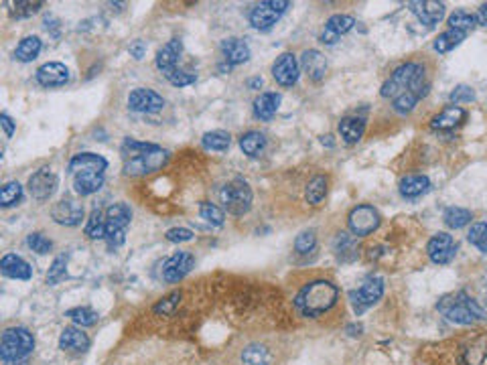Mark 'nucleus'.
Instances as JSON below:
<instances>
[{"label":"nucleus","instance_id":"nucleus-16","mask_svg":"<svg viewBox=\"0 0 487 365\" xmlns=\"http://www.w3.org/2000/svg\"><path fill=\"white\" fill-rule=\"evenodd\" d=\"M272 75L283 87H290L299 80V61L292 53H283L272 67Z\"/></svg>","mask_w":487,"mask_h":365},{"label":"nucleus","instance_id":"nucleus-12","mask_svg":"<svg viewBox=\"0 0 487 365\" xmlns=\"http://www.w3.org/2000/svg\"><path fill=\"white\" fill-rule=\"evenodd\" d=\"M427 252H429V258L434 264H449L457 253V244H455L453 235L441 231V233L430 238Z\"/></svg>","mask_w":487,"mask_h":365},{"label":"nucleus","instance_id":"nucleus-17","mask_svg":"<svg viewBox=\"0 0 487 365\" xmlns=\"http://www.w3.org/2000/svg\"><path fill=\"white\" fill-rule=\"evenodd\" d=\"M37 82L43 85V87H59V85H65L69 82V69L57 63V61H51V63H45L37 69Z\"/></svg>","mask_w":487,"mask_h":365},{"label":"nucleus","instance_id":"nucleus-36","mask_svg":"<svg viewBox=\"0 0 487 365\" xmlns=\"http://www.w3.org/2000/svg\"><path fill=\"white\" fill-rule=\"evenodd\" d=\"M445 224L449 225V227H453V229H461V227H465L467 224H471V220H473V215H471V211L469 209H463V207H449L447 211H445Z\"/></svg>","mask_w":487,"mask_h":365},{"label":"nucleus","instance_id":"nucleus-51","mask_svg":"<svg viewBox=\"0 0 487 365\" xmlns=\"http://www.w3.org/2000/svg\"><path fill=\"white\" fill-rule=\"evenodd\" d=\"M41 6H43V2H15L12 15H15L17 19H25V17L35 15Z\"/></svg>","mask_w":487,"mask_h":365},{"label":"nucleus","instance_id":"nucleus-6","mask_svg":"<svg viewBox=\"0 0 487 365\" xmlns=\"http://www.w3.org/2000/svg\"><path fill=\"white\" fill-rule=\"evenodd\" d=\"M439 310L453 323L459 325H471L477 321L475 312L469 309V296L465 292H459L457 296H447L439 303Z\"/></svg>","mask_w":487,"mask_h":365},{"label":"nucleus","instance_id":"nucleus-41","mask_svg":"<svg viewBox=\"0 0 487 365\" xmlns=\"http://www.w3.org/2000/svg\"><path fill=\"white\" fill-rule=\"evenodd\" d=\"M67 317L80 327H91L98 323V312L89 307H76V309L67 310Z\"/></svg>","mask_w":487,"mask_h":365},{"label":"nucleus","instance_id":"nucleus-54","mask_svg":"<svg viewBox=\"0 0 487 365\" xmlns=\"http://www.w3.org/2000/svg\"><path fill=\"white\" fill-rule=\"evenodd\" d=\"M128 51L134 59H143L144 53H146V45H144V41H134V43H130Z\"/></svg>","mask_w":487,"mask_h":365},{"label":"nucleus","instance_id":"nucleus-7","mask_svg":"<svg viewBox=\"0 0 487 365\" xmlns=\"http://www.w3.org/2000/svg\"><path fill=\"white\" fill-rule=\"evenodd\" d=\"M290 6L287 0H268V2H260L258 6L252 8L250 12V23L252 27L260 30H268L272 25H276V21L283 17V12Z\"/></svg>","mask_w":487,"mask_h":365},{"label":"nucleus","instance_id":"nucleus-43","mask_svg":"<svg viewBox=\"0 0 487 365\" xmlns=\"http://www.w3.org/2000/svg\"><path fill=\"white\" fill-rule=\"evenodd\" d=\"M21 199H23V187L17 181L6 183L0 191V205L2 207H10V205L19 203Z\"/></svg>","mask_w":487,"mask_h":365},{"label":"nucleus","instance_id":"nucleus-50","mask_svg":"<svg viewBox=\"0 0 487 365\" xmlns=\"http://www.w3.org/2000/svg\"><path fill=\"white\" fill-rule=\"evenodd\" d=\"M475 100V91L469 85H457L451 91V102L453 104H463V102H473Z\"/></svg>","mask_w":487,"mask_h":365},{"label":"nucleus","instance_id":"nucleus-4","mask_svg":"<svg viewBox=\"0 0 487 365\" xmlns=\"http://www.w3.org/2000/svg\"><path fill=\"white\" fill-rule=\"evenodd\" d=\"M423 75H425V69H423V65H418V63H406V65H400V67L390 75V80L382 85V96L394 100V98H398L400 94L408 91V89L412 87V84H414L416 80H420Z\"/></svg>","mask_w":487,"mask_h":365},{"label":"nucleus","instance_id":"nucleus-14","mask_svg":"<svg viewBox=\"0 0 487 365\" xmlns=\"http://www.w3.org/2000/svg\"><path fill=\"white\" fill-rule=\"evenodd\" d=\"M57 189V175L51 169H39L29 179V193L39 201H45Z\"/></svg>","mask_w":487,"mask_h":365},{"label":"nucleus","instance_id":"nucleus-42","mask_svg":"<svg viewBox=\"0 0 487 365\" xmlns=\"http://www.w3.org/2000/svg\"><path fill=\"white\" fill-rule=\"evenodd\" d=\"M159 146L157 144H148V142H139L134 139H126L122 144V154L124 157H130V159H136L141 154H146L150 150H157Z\"/></svg>","mask_w":487,"mask_h":365},{"label":"nucleus","instance_id":"nucleus-37","mask_svg":"<svg viewBox=\"0 0 487 365\" xmlns=\"http://www.w3.org/2000/svg\"><path fill=\"white\" fill-rule=\"evenodd\" d=\"M86 235L91 240H100V238H106V217L102 215L100 209H94L89 220L86 224Z\"/></svg>","mask_w":487,"mask_h":365},{"label":"nucleus","instance_id":"nucleus-5","mask_svg":"<svg viewBox=\"0 0 487 365\" xmlns=\"http://www.w3.org/2000/svg\"><path fill=\"white\" fill-rule=\"evenodd\" d=\"M132 211L126 203H114L106 209V240L110 246H120L124 242V231L130 225Z\"/></svg>","mask_w":487,"mask_h":365},{"label":"nucleus","instance_id":"nucleus-23","mask_svg":"<svg viewBox=\"0 0 487 365\" xmlns=\"http://www.w3.org/2000/svg\"><path fill=\"white\" fill-rule=\"evenodd\" d=\"M102 185H104V172H94V170L76 172L73 187H76V193H78V195H91V193L100 191Z\"/></svg>","mask_w":487,"mask_h":365},{"label":"nucleus","instance_id":"nucleus-24","mask_svg":"<svg viewBox=\"0 0 487 365\" xmlns=\"http://www.w3.org/2000/svg\"><path fill=\"white\" fill-rule=\"evenodd\" d=\"M59 347L63 351H86L89 347V337L78 327H65L59 337Z\"/></svg>","mask_w":487,"mask_h":365},{"label":"nucleus","instance_id":"nucleus-25","mask_svg":"<svg viewBox=\"0 0 487 365\" xmlns=\"http://www.w3.org/2000/svg\"><path fill=\"white\" fill-rule=\"evenodd\" d=\"M222 53L228 65H242L250 59V47L242 39H226L222 43Z\"/></svg>","mask_w":487,"mask_h":365},{"label":"nucleus","instance_id":"nucleus-2","mask_svg":"<svg viewBox=\"0 0 487 365\" xmlns=\"http://www.w3.org/2000/svg\"><path fill=\"white\" fill-rule=\"evenodd\" d=\"M35 349V339L27 329L23 327H12L6 329L2 333V345H0V353L4 364H12V362H25L30 355V351Z\"/></svg>","mask_w":487,"mask_h":365},{"label":"nucleus","instance_id":"nucleus-22","mask_svg":"<svg viewBox=\"0 0 487 365\" xmlns=\"http://www.w3.org/2000/svg\"><path fill=\"white\" fill-rule=\"evenodd\" d=\"M69 169L73 172H86V170H94V172H104L108 169V161L102 154H94V152H82L76 154L69 163Z\"/></svg>","mask_w":487,"mask_h":365},{"label":"nucleus","instance_id":"nucleus-49","mask_svg":"<svg viewBox=\"0 0 487 365\" xmlns=\"http://www.w3.org/2000/svg\"><path fill=\"white\" fill-rule=\"evenodd\" d=\"M165 78H167L172 85H177V87H185V85L195 84V80H197V75H195V73L181 71V69H175V71H171V73H167Z\"/></svg>","mask_w":487,"mask_h":365},{"label":"nucleus","instance_id":"nucleus-27","mask_svg":"<svg viewBox=\"0 0 487 365\" xmlns=\"http://www.w3.org/2000/svg\"><path fill=\"white\" fill-rule=\"evenodd\" d=\"M301 65L307 71V75L311 80H315V82H319L325 75V71H327V61H325V57L321 55L317 49L305 51L303 57H301Z\"/></svg>","mask_w":487,"mask_h":365},{"label":"nucleus","instance_id":"nucleus-9","mask_svg":"<svg viewBox=\"0 0 487 365\" xmlns=\"http://www.w3.org/2000/svg\"><path fill=\"white\" fill-rule=\"evenodd\" d=\"M169 161V152L163 150V148H157V150H150L146 154H141L136 159H130L126 161L124 165V172L130 175V177H139V175H148V172H154V170L163 169Z\"/></svg>","mask_w":487,"mask_h":365},{"label":"nucleus","instance_id":"nucleus-40","mask_svg":"<svg viewBox=\"0 0 487 365\" xmlns=\"http://www.w3.org/2000/svg\"><path fill=\"white\" fill-rule=\"evenodd\" d=\"M242 359L248 365H268L270 364V353L262 345H250V347L244 349Z\"/></svg>","mask_w":487,"mask_h":365},{"label":"nucleus","instance_id":"nucleus-34","mask_svg":"<svg viewBox=\"0 0 487 365\" xmlns=\"http://www.w3.org/2000/svg\"><path fill=\"white\" fill-rule=\"evenodd\" d=\"M201 142H203V146H205L207 150H218V152H222V150L229 148L231 136H229L228 132H224V130H211V132L203 134Z\"/></svg>","mask_w":487,"mask_h":365},{"label":"nucleus","instance_id":"nucleus-46","mask_svg":"<svg viewBox=\"0 0 487 365\" xmlns=\"http://www.w3.org/2000/svg\"><path fill=\"white\" fill-rule=\"evenodd\" d=\"M317 246V238H315V231H303V233H299L296 235V240H294V250L299 253H309L315 250Z\"/></svg>","mask_w":487,"mask_h":365},{"label":"nucleus","instance_id":"nucleus-28","mask_svg":"<svg viewBox=\"0 0 487 365\" xmlns=\"http://www.w3.org/2000/svg\"><path fill=\"white\" fill-rule=\"evenodd\" d=\"M430 189L429 177L425 175H408L400 181V193L406 199H414V197L425 195Z\"/></svg>","mask_w":487,"mask_h":365},{"label":"nucleus","instance_id":"nucleus-35","mask_svg":"<svg viewBox=\"0 0 487 365\" xmlns=\"http://www.w3.org/2000/svg\"><path fill=\"white\" fill-rule=\"evenodd\" d=\"M325 195H327V177L317 175L307 185V201L311 205H319L325 199Z\"/></svg>","mask_w":487,"mask_h":365},{"label":"nucleus","instance_id":"nucleus-8","mask_svg":"<svg viewBox=\"0 0 487 365\" xmlns=\"http://www.w3.org/2000/svg\"><path fill=\"white\" fill-rule=\"evenodd\" d=\"M347 224H349V229L353 235L364 238V235L373 233L380 227V213L373 209L372 205H357L351 209Z\"/></svg>","mask_w":487,"mask_h":365},{"label":"nucleus","instance_id":"nucleus-18","mask_svg":"<svg viewBox=\"0 0 487 365\" xmlns=\"http://www.w3.org/2000/svg\"><path fill=\"white\" fill-rule=\"evenodd\" d=\"M410 10L423 25H436L445 17V4L434 0H414L410 2Z\"/></svg>","mask_w":487,"mask_h":365},{"label":"nucleus","instance_id":"nucleus-30","mask_svg":"<svg viewBox=\"0 0 487 365\" xmlns=\"http://www.w3.org/2000/svg\"><path fill=\"white\" fill-rule=\"evenodd\" d=\"M364 130H366V122H364L362 118L349 116V118H344V120L339 122V134H342V139H344L347 144H355V142L362 141Z\"/></svg>","mask_w":487,"mask_h":365},{"label":"nucleus","instance_id":"nucleus-33","mask_svg":"<svg viewBox=\"0 0 487 365\" xmlns=\"http://www.w3.org/2000/svg\"><path fill=\"white\" fill-rule=\"evenodd\" d=\"M264 146H266V139H264V134H260V132H246L242 139H240V148L244 150V154H248V157H260V152L264 150Z\"/></svg>","mask_w":487,"mask_h":365},{"label":"nucleus","instance_id":"nucleus-29","mask_svg":"<svg viewBox=\"0 0 487 365\" xmlns=\"http://www.w3.org/2000/svg\"><path fill=\"white\" fill-rule=\"evenodd\" d=\"M278 106H281V96L274 94V91H266V94H262V96L256 98V102H254V114L258 116L260 120L268 122V120H272V116L276 114Z\"/></svg>","mask_w":487,"mask_h":365},{"label":"nucleus","instance_id":"nucleus-48","mask_svg":"<svg viewBox=\"0 0 487 365\" xmlns=\"http://www.w3.org/2000/svg\"><path fill=\"white\" fill-rule=\"evenodd\" d=\"M65 268H67V256H59V258H55V262H53L51 268H49L47 282H49V284H57L59 281H63V278H65Z\"/></svg>","mask_w":487,"mask_h":365},{"label":"nucleus","instance_id":"nucleus-31","mask_svg":"<svg viewBox=\"0 0 487 365\" xmlns=\"http://www.w3.org/2000/svg\"><path fill=\"white\" fill-rule=\"evenodd\" d=\"M39 53H41V39L39 37H25L15 49V57L23 63L37 59Z\"/></svg>","mask_w":487,"mask_h":365},{"label":"nucleus","instance_id":"nucleus-45","mask_svg":"<svg viewBox=\"0 0 487 365\" xmlns=\"http://www.w3.org/2000/svg\"><path fill=\"white\" fill-rule=\"evenodd\" d=\"M27 244H29L30 250L37 253H49L53 250V242L49 238H45L43 233H39V231L30 233L27 238Z\"/></svg>","mask_w":487,"mask_h":365},{"label":"nucleus","instance_id":"nucleus-1","mask_svg":"<svg viewBox=\"0 0 487 365\" xmlns=\"http://www.w3.org/2000/svg\"><path fill=\"white\" fill-rule=\"evenodd\" d=\"M339 296V290L335 284L327 281H317L307 284L294 299V307L305 317H319L331 309Z\"/></svg>","mask_w":487,"mask_h":365},{"label":"nucleus","instance_id":"nucleus-55","mask_svg":"<svg viewBox=\"0 0 487 365\" xmlns=\"http://www.w3.org/2000/svg\"><path fill=\"white\" fill-rule=\"evenodd\" d=\"M0 124H2V128H4V134H6V136H12V132H15V122H12V118H10L8 114H2V116H0Z\"/></svg>","mask_w":487,"mask_h":365},{"label":"nucleus","instance_id":"nucleus-15","mask_svg":"<svg viewBox=\"0 0 487 365\" xmlns=\"http://www.w3.org/2000/svg\"><path fill=\"white\" fill-rule=\"evenodd\" d=\"M51 215L59 225L73 227V225L82 224V220H84V205L73 199H63V201L55 203V207L51 209Z\"/></svg>","mask_w":487,"mask_h":365},{"label":"nucleus","instance_id":"nucleus-47","mask_svg":"<svg viewBox=\"0 0 487 365\" xmlns=\"http://www.w3.org/2000/svg\"><path fill=\"white\" fill-rule=\"evenodd\" d=\"M469 242L479 248L481 252H487V224H475L469 231Z\"/></svg>","mask_w":487,"mask_h":365},{"label":"nucleus","instance_id":"nucleus-13","mask_svg":"<svg viewBox=\"0 0 487 365\" xmlns=\"http://www.w3.org/2000/svg\"><path fill=\"white\" fill-rule=\"evenodd\" d=\"M193 266H195V258L189 252L172 253L171 258L165 262V266H163V278H165V282H169V284L183 281L191 272Z\"/></svg>","mask_w":487,"mask_h":365},{"label":"nucleus","instance_id":"nucleus-21","mask_svg":"<svg viewBox=\"0 0 487 365\" xmlns=\"http://www.w3.org/2000/svg\"><path fill=\"white\" fill-rule=\"evenodd\" d=\"M183 53V43L179 39H171L167 45H163L157 53V67L167 75L177 69V63H179V57Z\"/></svg>","mask_w":487,"mask_h":365},{"label":"nucleus","instance_id":"nucleus-20","mask_svg":"<svg viewBox=\"0 0 487 365\" xmlns=\"http://www.w3.org/2000/svg\"><path fill=\"white\" fill-rule=\"evenodd\" d=\"M0 270L4 276L8 278H17V281H29L33 276V268L27 260H23L17 253H6L0 262Z\"/></svg>","mask_w":487,"mask_h":365},{"label":"nucleus","instance_id":"nucleus-26","mask_svg":"<svg viewBox=\"0 0 487 365\" xmlns=\"http://www.w3.org/2000/svg\"><path fill=\"white\" fill-rule=\"evenodd\" d=\"M465 116H467V112H465L463 108H459V106H449V108H445L439 116L432 118L430 126H432L434 130H453L455 126H459V124L465 120Z\"/></svg>","mask_w":487,"mask_h":365},{"label":"nucleus","instance_id":"nucleus-53","mask_svg":"<svg viewBox=\"0 0 487 365\" xmlns=\"http://www.w3.org/2000/svg\"><path fill=\"white\" fill-rule=\"evenodd\" d=\"M179 301H181V294L179 292H172V294H169L165 301H161L157 307H154V312H163V314H169V312H172V309L179 305Z\"/></svg>","mask_w":487,"mask_h":365},{"label":"nucleus","instance_id":"nucleus-32","mask_svg":"<svg viewBox=\"0 0 487 365\" xmlns=\"http://www.w3.org/2000/svg\"><path fill=\"white\" fill-rule=\"evenodd\" d=\"M465 35H467V33H461V30H453V28H449V30L441 33V35L434 39V49H436L439 53H449V51H453L459 43L465 39Z\"/></svg>","mask_w":487,"mask_h":365},{"label":"nucleus","instance_id":"nucleus-38","mask_svg":"<svg viewBox=\"0 0 487 365\" xmlns=\"http://www.w3.org/2000/svg\"><path fill=\"white\" fill-rule=\"evenodd\" d=\"M477 25V17L467 12V10H455L451 17H449V28L453 30H461V33H467L471 28H475Z\"/></svg>","mask_w":487,"mask_h":365},{"label":"nucleus","instance_id":"nucleus-19","mask_svg":"<svg viewBox=\"0 0 487 365\" xmlns=\"http://www.w3.org/2000/svg\"><path fill=\"white\" fill-rule=\"evenodd\" d=\"M353 25H355V19H353V17H349V15H333V17L325 23V28H323V35H321L323 43H327V45L337 43L345 33H349V30L353 28Z\"/></svg>","mask_w":487,"mask_h":365},{"label":"nucleus","instance_id":"nucleus-3","mask_svg":"<svg viewBox=\"0 0 487 365\" xmlns=\"http://www.w3.org/2000/svg\"><path fill=\"white\" fill-rule=\"evenodd\" d=\"M220 199H222V203L226 205L229 213L244 215L252 207V189L244 179H233L222 189Z\"/></svg>","mask_w":487,"mask_h":365},{"label":"nucleus","instance_id":"nucleus-10","mask_svg":"<svg viewBox=\"0 0 487 365\" xmlns=\"http://www.w3.org/2000/svg\"><path fill=\"white\" fill-rule=\"evenodd\" d=\"M384 294V281L382 278H370L362 288L357 290H351L349 292V299H351V305L355 314H362L366 310L373 307Z\"/></svg>","mask_w":487,"mask_h":365},{"label":"nucleus","instance_id":"nucleus-44","mask_svg":"<svg viewBox=\"0 0 487 365\" xmlns=\"http://www.w3.org/2000/svg\"><path fill=\"white\" fill-rule=\"evenodd\" d=\"M200 215L207 222V224L211 225H224V222H226V215H224V211L218 207V205H213V203H207V201H203L200 205Z\"/></svg>","mask_w":487,"mask_h":365},{"label":"nucleus","instance_id":"nucleus-11","mask_svg":"<svg viewBox=\"0 0 487 365\" xmlns=\"http://www.w3.org/2000/svg\"><path fill=\"white\" fill-rule=\"evenodd\" d=\"M128 106L134 112L154 114L159 112V110H163L165 100H163V96H159L157 91H152L148 87H136L128 96Z\"/></svg>","mask_w":487,"mask_h":365},{"label":"nucleus","instance_id":"nucleus-39","mask_svg":"<svg viewBox=\"0 0 487 365\" xmlns=\"http://www.w3.org/2000/svg\"><path fill=\"white\" fill-rule=\"evenodd\" d=\"M425 94H420V91H416V89H408V91H404V94H400L398 98H394V110L398 114H408L414 110V106H416V102L423 98Z\"/></svg>","mask_w":487,"mask_h":365},{"label":"nucleus","instance_id":"nucleus-52","mask_svg":"<svg viewBox=\"0 0 487 365\" xmlns=\"http://www.w3.org/2000/svg\"><path fill=\"white\" fill-rule=\"evenodd\" d=\"M169 242H172V244H181V242H189V240H193V231L191 229H187V227H172V229H169L167 231V235H165Z\"/></svg>","mask_w":487,"mask_h":365},{"label":"nucleus","instance_id":"nucleus-56","mask_svg":"<svg viewBox=\"0 0 487 365\" xmlns=\"http://www.w3.org/2000/svg\"><path fill=\"white\" fill-rule=\"evenodd\" d=\"M475 17H477V23H479V25H484V27H487V2H486V4H481L479 12H477Z\"/></svg>","mask_w":487,"mask_h":365}]
</instances>
